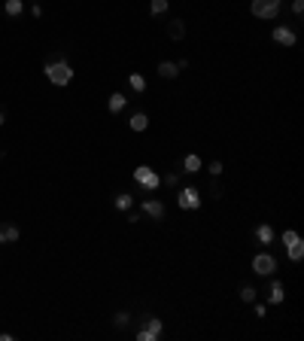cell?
Returning a JSON list of instances; mask_svg holds the SVG:
<instances>
[{"instance_id":"obj_1","label":"cell","mask_w":304,"mask_h":341,"mask_svg":"<svg viewBox=\"0 0 304 341\" xmlns=\"http://www.w3.org/2000/svg\"><path fill=\"white\" fill-rule=\"evenodd\" d=\"M43 70H46V77H49L52 86H67V83H73V67L67 64L64 52H55V55L46 61Z\"/></svg>"},{"instance_id":"obj_2","label":"cell","mask_w":304,"mask_h":341,"mask_svg":"<svg viewBox=\"0 0 304 341\" xmlns=\"http://www.w3.org/2000/svg\"><path fill=\"white\" fill-rule=\"evenodd\" d=\"M252 16L256 19H264V22H271V19H277L280 16V10H283V0H252Z\"/></svg>"},{"instance_id":"obj_3","label":"cell","mask_w":304,"mask_h":341,"mask_svg":"<svg viewBox=\"0 0 304 341\" xmlns=\"http://www.w3.org/2000/svg\"><path fill=\"white\" fill-rule=\"evenodd\" d=\"M162 332H164L162 317H146V320H143V326L137 329V341H156Z\"/></svg>"},{"instance_id":"obj_4","label":"cell","mask_w":304,"mask_h":341,"mask_svg":"<svg viewBox=\"0 0 304 341\" xmlns=\"http://www.w3.org/2000/svg\"><path fill=\"white\" fill-rule=\"evenodd\" d=\"M134 180H137V183L146 189V192H156V189L162 186V177H158L156 171H152L149 165H140V168L134 171Z\"/></svg>"},{"instance_id":"obj_5","label":"cell","mask_w":304,"mask_h":341,"mask_svg":"<svg viewBox=\"0 0 304 341\" xmlns=\"http://www.w3.org/2000/svg\"><path fill=\"white\" fill-rule=\"evenodd\" d=\"M176 204H180L182 210H198V207H201V192H198L195 186H186V189H180Z\"/></svg>"},{"instance_id":"obj_6","label":"cell","mask_w":304,"mask_h":341,"mask_svg":"<svg viewBox=\"0 0 304 341\" xmlns=\"http://www.w3.org/2000/svg\"><path fill=\"white\" fill-rule=\"evenodd\" d=\"M274 268H277V259H274L271 253H258V256L252 259V271H256L258 277H268V274H274Z\"/></svg>"},{"instance_id":"obj_7","label":"cell","mask_w":304,"mask_h":341,"mask_svg":"<svg viewBox=\"0 0 304 341\" xmlns=\"http://www.w3.org/2000/svg\"><path fill=\"white\" fill-rule=\"evenodd\" d=\"M271 37H274V43H280V46H286V49H292V46L298 43L295 31H292V28H286V25H277V28L271 31Z\"/></svg>"},{"instance_id":"obj_8","label":"cell","mask_w":304,"mask_h":341,"mask_svg":"<svg viewBox=\"0 0 304 341\" xmlns=\"http://www.w3.org/2000/svg\"><path fill=\"white\" fill-rule=\"evenodd\" d=\"M140 210H143L149 219H164V204H162L158 198H146V201L140 204Z\"/></svg>"},{"instance_id":"obj_9","label":"cell","mask_w":304,"mask_h":341,"mask_svg":"<svg viewBox=\"0 0 304 341\" xmlns=\"http://www.w3.org/2000/svg\"><path fill=\"white\" fill-rule=\"evenodd\" d=\"M18 238H22L18 225H12V222H0V244H16Z\"/></svg>"},{"instance_id":"obj_10","label":"cell","mask_w":304,"mask_h":341,"mask_svg":"<svg viewBox=\"0 0 304 341\" xmlns=\"http://www.w3.org/2000/svg\"><path fill=\"white\" fill-rule=\"evenodd\" d=\"M168 37L180 43L182 37H186V22H182V19H174V22H168Z\"/></svg>"},{"instance_id":"obj_11","label":"cell","mask_w":304,"mask_h":341,"mask_svg":"<svg viewBox=\"0 0 304 341\" xmlns=\"http://www.w3.org/2000/svg\"><path fill=\"white\" fill-rule=\"evenodd\" d=\"M158 77H164V80H176V77H180L176 61H162V64H158Z\"/></svg>"},{"instance_id":"obj_12","label":"cell","mask_w":304,"mask_h":341,"mask_svg":"<svg viewBox=\"0 0 304 341\" xmlns=\"http://www.w3.org/2000/svg\"><path fill=\"white\" fill-rule=\"evenodd\" d=\"M125 104H128V98H125L122 92H112L110 101H106V110H110V113H119V110H125Z\"/></svg>"},{"instance_id":"obj_13","label":"cell","mask_w":304,"mask_h":341,"mask_svg":"<svg viewBox=\"0 0 304 341\" xmlns=\"http://www.w3.org/2000/svg\"><path fill=\"white\" fill-rule=\"evenodd\" d=\"M256 241H258L262 247L274 241V229H271V225H268V222H262V225H258V229H256Z\"/></svg>"},{"instance_id":"obj_14","label":"cell","mask_w":304,"mask_h":341,"mask_svg":"<svg viewBox=\"0 0 304 341\" xmlns=\"http://www.w3.org/2000/svg\"><path fill=\"white\" fill-rule=\"evenodd\" d=\"M128 125H131V131H146L149 128V116L146 113H134V116L128 119Z\"/></svg>"},{"instance_id":"obj_15","label":"cell","mask_w":304,"mask_h":341,"mask_svg":"<svg viewBox=\"0 0 304 341\" xmlns=\"http://www.w3.org/2000/svg\"><path fill=\"white\" fill-rule=\"evenodd\" d=\"M283 298H286L283 283H280V280H274V283H271V289H268V301H271V305H280Z\"/></svg>"},{"instance_id":"obj_16","label":"cell","mask_w":304,"mask_h":341,"mask_svg":"<svg viewBox=\"0 0 304 341\" xmlns=\"http://www.w3.org/2000/svg\"><path fill=\"white\" fill-rule=\"evenodd\" d=\"M112 204H116V210H131L134 207V195L131 192H119L116 198H112Z\"/></svg>"},{"instance_id":"obj_17","label":"cell","mask_w":304,"mask_h":341,"mask_svg":"<svg viewBox=\"0 0 304 341\" xmlns=\"http://www.w3.org/2000/svg\"><path fill=\"white\" fill-rule=\"evenodd\" d=\"M198 171H201V159H198L195 153L182 159V174H198Z\"/></svg>"},{"instance_id":"obj_18","label":"cell","mask_w":304,"mask_h":341,"mask_svg":"<svg viewBox=\"0 0 304 341\" xmlns=\"http://www.w3.org/2000/svg\"><path fill=\"white\" fill-rule=\"evenodd\" d=\"M128 86L134 92H146V80H143V73H128Z\"/></svg>"},{"instance_id":"obj_19","label":"cell","mask_w":304,"mask_h":341,"mask_svg":"<svg viewBox=\"0 0 304 341\" xmlns=\"http://www.w3.org/2000/svg\"><path fill=\"white\" fill-rule=\"evenodd\" d=\"M4 10H6V16H22V10H24V4H22V0H6V4H4Z\"/></svg>"},{"instance_id":"obj_20","label":"cell","mask_w":304,"mask_h":341,"mask_svg":"<svg viewBox=\"0 0 304 341\" xmlns=\"http://www.w3.org/2000/svg\"><path fill=\"white\" fill-rule=\"evenodd\" d=\"M286 250H289V259H292V262H301V256H304V244H301V241L289 244Z\"/></svg>"},{"instance_id":"obj_21","label":"cell","mask_w":304,"mask_h":341,"mask_svg":"<svg viewBox=\"0 0 304 341\" xmlns=\"http://www.w3.org/2000/svg\"><path fill=\"white\" fill-rule=\"evenodd\" d=\"M149 13H152V16L168 13V0H152V4H149Z\"/></svg>"},{"instance_id":"obj_22","label":"cell","mask_w":304,"mask_h":341,"mask_svg":"<svg viewBox=\"0 0 304 341\" xmlns=\"http://www.w3.org/2000/svg\"><path fill=\"white\" fill-rule=\"evenodd\" d=\"M112 323H116V326H119V329H125V326H128V323H131V314H128V311H119V314H116V317H112Z\"/></svg>"},{"instance_id":"obj_23","label":"cell","mask_w":304,"mask_h":341,"mask_svg":"<svg viewBox=\"0 0 304 341\" xmlns=\"http://www.w3.org/2000/svg\"><path fill=\"white\" fill-rule=\"evenodd\" d=\"M256 295H258L256 286H244V289H240V298H244V301H256Z\"/></svg>"},{"instance_id":"obj_24","label":"cell","mask_w":304,"mask_h":341,"mask_svg":"<svg viewBox=\"0 0 304 341\" xmlns=\"http://www.w3.org/2000/svg\"><path fill=\"white\" fill-rule=\"evenodd\" d=\"M295 241H301V238H298V232H292V229H289V232H283V244H286V247H289V244H295Z\"/></svg>"},{"instance_id":"obj_25","label":"cell","mask_w":304,"mask_h":341,"mask_svg":"<svg viewBox=\"0 0 304 341\" xmlns=\"http://www.w3.org/2000/svg\"><path fill=\"white\" fill-rule=\"evenodd\" d=\"M292 13L301 19V13H304V0H292Z\"/></svg>"},{"instance_id":"obj_26","label":"cell","mask_w":304,"mask_h":341,"mask_svg":"<svg viewBox=\"0 0 304 341\" xmlns=\"http://www.w3.org/2000/svg\"><path fill=\"white\" fill-rule=\"evenodd\" d=\"M210 174L219 177V174H222V162H210Z\"/></svg>"},{"instance_id":"obj_27","label":"cell","mask_w":304,"mask_h":341,"mask_svg":"<svg viewBox=\"0 0 304 341\" xmlns=\"http://www.w3.org/2000/svg\"><path fill=\"white\" fill-rule=\"evenodd\" d=\"M164 183H168V186H176V183H180V174H168Z\"/></svg>"},{"instance_id":"obj_28","label":"cell","mask_w":304,"mask_h":341,"mask_svg":"<svg viewBox=\"0 0 304 341\" xmlns=\"http://www.w3.org/2000/svg\"><path fill=\"white\" fill-rule=\"evenodd\" d=\"M0 125H6V113L4 110H0Z\"/></svg>"},{"instance_id":"obj_29","label":"cell","mask_w":304,"mask_h":341,"mask_svg":"<svg viewBox=\"0 0 304 341\" xmlns=\"http://www.w3.org/2000/svg\"><path fill=\"white\" fill-rule=\"evenodd\" d=\"M0 162H4V156H0Z\"/></svg>"}]
</instances>
